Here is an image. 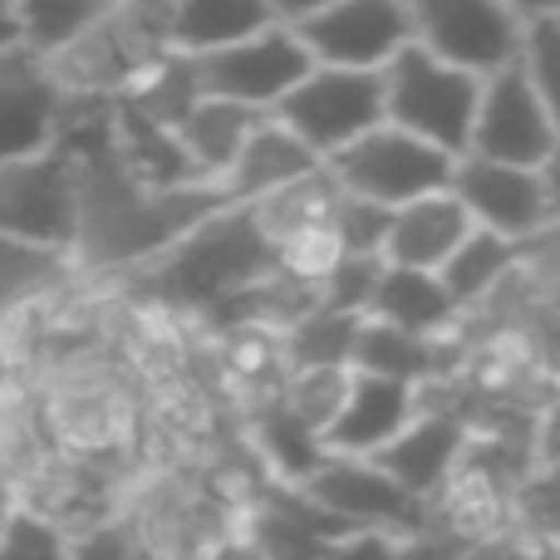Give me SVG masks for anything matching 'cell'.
Instances as JSON below:
<instances>
[{
  "mask_svg": "<svg viewBox=\"0 0 560 560\" xmlns=\"http://www.w3.org/2000/svg\"><path fill=\"white\" fill-rule=\"evenodd\" d=\"M335 207H339V183L329 177V167H319L315 177H305V183L285 187V192L266 197V202H256V207H246V212L256 217L261 236L276 246V256H280L295 242H305V236L329 232Z\"/></svg>",
  "mask_w": 560,
  "mask_h": 560,
  "instance_id": "22",
  "label": "cell"
},
{
  "mask_svg": "<svg viewBox=\"0 0 560 560\" xmlns=\"http://www.w3.org/2000/svg\"><path fill=\"white\" fill-rule=\"evenodd\" d=\"M276 124L290 128L319 163H335L345 148L388 124L384 74H354V69H310V79L276 108Z\"/></svg>",
  "mask_w": 560,
  "mask_h": 560,
  "instance_id": "7",
  "label": "cell"
},
{
  "mask_svg": "<svg viewBox=\"0 0 560 560\" xmlns=\"http://www.w3.org/2000/svg\"><path fill=\"white\" fill-rule=\"evenodd\" d=\"M276 271H280L276 246L261 236L256 217L246 207H236V212H222L207 226H197L187 242H177L158 261L138 266L128 276H114L108 290L124 295L128 305L158 310V315L212 319L222 305H232L236 295L271 280Z\"/></svg>",
  "mask_w": 560,
  "mask_h": 560,
  "instance_id": "1",
  "label": "cell"
},
{
  "mask_svg": "<svg viewBox=\"0 0 560 560\" xmlns=\"http://www.w3.org/2000/svg\"><path fill=\"white\" fill-rule=\"evenodd\" d=\"M369 319H384V325L404 329V335H413V339H438V345H443V339L463 325V310L453 305V295L443 290L438 276L384 266V280H378Z\"/></svg>",
  "mask_w": 560,
  "mask_h": 560,
  "instance_id": "21",
  "label": "cell"
},
{
  "mask_svg": "<svg viewBox=\"0 0 560 560\" xmlns=\"http://www.w3.org/2000/svg\"><path fill=\"white\" fill-rule=\"evenodd\" d=\"M354 374L369 378H394V384L408 388H428V384H443L453 374L447 364V339H413L404 329L384 325V319H364L359 329V345H354Z\"/></svg>",
  "mask_w": 560,
  "mask_h": 560,
  "instance_id": "20",
  "label": "cell"
},
{
  "mask_svg": "<svg viewBox=\"0 0 560 560\" xmlns=\"http://www.w3.org/2000/svg\"><path fill=\"white\" fill-rule=\"evenodd\" d=\"M541 183H546V197H551V222L560 226V143H556V153L546 158Z\"/></svg>",
  "mask_w": 560,
  "mask_h": 560,
  "instance_id": "36",
  "label": "cell"
},
{
  "mask_svg": "<svg viewBox=\"0 0 560 560\" xmlns=\"http://www.w3.org/2000/svg\"><path fill=\"white\" fill-rule=\"evenodd\" d=\"M546 560H560V551H551V556H546Z\"/></svg>",
  "mask_w": 560,
  "mask_h": 560,
  "instance_id": "37",
  "label": "cell"
},
{
  "mask_svg": "<svg viewBox=\"0 0 560 560\" xmlns=\"http://www.w3.org/2000/svg\"><path fill=\"white\" fill-rule=\"evenodd\" d=\"M349 384H354V369H300V374L285 378V388H280L276 404L325 443V433L335 428V418L345 413Z\"/></svg>",
  "mask_w": 560,
  "mask_h": 560,
  "instance_id": "27",
  "label": "cell"
},
{
  "mask_svg": "<svg viewBox=\"0 0 560 560\" xmlns=\"http://www.w3.org/2000/svg\"><path fill=\"white\" fill-rule=\"evenodd\" d=\"M74 560H163L153 556L143 546V536L133 532V526L124 522V516H108L104 526H94V532L74 536Z\"/></svg>",
  "mask_w": 560,
  "mask_h": 560,
  "instance_id": "32",
  "label": "cell"
},
{
  "mask_svg": "<svg viewBox=\"0 0 560 560\" xmlns=\"http://www.w3.org/2000/svg\"><path fill=\"white\" fill-rule=\"evenodd\" d=\"M0 236L74 256L79 236V173L69 148L0 163Z\"/></svg>",
  "mask_w": 560,
  "mask_h": 560,
  "instance_id": "8",
  "label": "cell"
},
{
  "mask_svg": "<svg viewBox=\"0 0 560 560\" xmlns=\"http://www.w3.org/2000/svg\"><path fill=\"white\" fill-rule=\"evenodd\" d=\"M522 261H526V246H512L492 232H472L463 242V252L438 271V280H443V290L453 295V305L463 310V319H467L477 305H487V300L516 276Z\"/></svg>",
  "mask_w": 560,
  "mask_h": 560,
  "instance_id": "23",
  "label": "cell"
},
{
  "mask_svg": "<svg viewBox=\"0 0 560 560\" xmlns=\"http://www.w3.org/2000/svg\"><path fill=\"white\" fill-rule=\"evenodd\" d=\"M266 118L271 114H256V108H242V104H222V98H202V104L187 114V124L177 128V143H183L197 183L202 187L222 183Z\"/></svg>",
  "mask_w": 560,
  "mask_h": 560,
  "instance_id": "19",
  "label": "cell"
},
{
  "mask_svg": "<svg viewBox=\"0 0 560 560\" xmlns=\"http://www.w3.org/2000/svg\"><path fill=\"white\" fill-rule=\"evenodd\" d=\"M319 167L325 163H319L290 128H280L276 118H266V124L256 128L252 143L242 148V158L232 163V173H226L217 187H222V197L232 207H256V202H266V197L315 177Z\"/></svg>",
  "mask_w": 560,
  "mask_h": 560,
  "instance_id": "17",
  "label": "cell"
},
{
  "mask_svg": "<svg viewBox=\"0 0 560 560\" xmlns=\"http://www.w3.org/2000/svg\"><path fill=\"white\" fill-rule=\"evenodd\" d=\"M477 104H482V79L447 69L423 45H408L384 69L388 124L433 143L447 158H467V148H472Z\"/></svg>",
  "mask_w": 560,
  "mask_h": 560,
  "instance_id": "4",
  "label": "cell"
},
{
  "mask_svg": "<svg viewBox=\"0 0 560 560\" xmlns=\"http://www.w3.org/2000/svg\"><path fill=\"white\" fill-rule=\"evenodd\" d=\"M516 69L560 128V5H526V39Z\"/></svg>",
  "mask_w": 560,
  "mask_h": 560,
  "instance_id": "28",
  "label": "cell"
},
{
  "mask_svg": "<svg viewBox=\"0 0 560 560\" xmlns=\"http://www.w3.org/2000/svg\"><path fill=\"white\" fill-rule=\"evenodd\" d=\"M556 143H560L556 118L546 114V104L536 98V89L526 84L522 69H506V74L487 79L467 158H487V163L541 173L546 158L556 153Z\"/></svg>",
  "mask_w": 560,
  "mask_h": 560,
  "instance_id": "12",
  "label": "cell"
},
{
  "mask_svg": "<svg viewBox=\"0 0 560 560\" xmlns=\"http://www.w3.org/2000/svg\"><path fill=\"white\" fill-rule=\"evenodd\" d=\"M74 280H79L74 256L39 252V246L0 236V319L20 315V310H30V305H45L49 295L69 290Z\"/></svg>",
  "mask_w": 560,
  "mask_h": 560,
  "instance_id": "24",
  "label": "cell"
},
{
  "mask_svg": "<svg viewBox=\"0 0 560 560\" xmlns=\"http://www.w3.org/2000/svg\"><path fill=\"white\" fill-rule=\"evenodd\" d=\"M310 69H315V59H310V49L300 45V35L285 25V20H276L271 30L242 39V45L222 49V55L192 59L197 94L256 108V114H276V108L310 79Z\"/></svg>",
  "mask_w": 560,
  "mask_h": 560,
  "instance_id": "9",
  "label": "cell"
},
{
  "mask_svg": "<svg viewBox=\"0 0 560 560\" xmlns=\"http://www.w3.org/2000/svg\"><path fill=\"white\" fill-rule=\"evenodd\" d=\"M271 10L300 35L315 69H354V74H384L408 45H413V5L398 0H271Z\"/></svg>",
  "mask_w": 560,
  "mask_h": 560,
  "instance_id": "3",
  "label": "cell"
},
{
  "mask_svg": "<svg viewBox=\"0 0 560 560\" xmlns=\"http://www.w3.org/2000/svg\"><path fill=\"white\" fill-rule=\"evenodd\" d=\"M0 560H74V541L45 516L20 512L0 541Z\"/></svg>",
  "mask_w": 560,
  "mask_h": 560,
  "instance_id": "31",
  "label": "cell"
},
{
  "mask_svg": "<svg viewBox=\"0 0 560 560\" xmlns=\"http://www.w3.org/2000/svg\"><path fill=\"white\" fill-rule=\"evenodd\" d=\"M65 104L69 98L45 59H35L30 49H5L0 55V163L59 148Z\"/></svg>",
  "mask_w": 560,
  "mask_h": 560,
  "instance_id": "13",
  "label": "cell"
},
{
  "mask_svg": "<svg viewBox=\"0 0 560 560\" xmlns=\"http://www.w3.org/2000/svg\"><path fill=\"white\" fill-rule=\"evenodd\" d=\"M388 226H394V212L374 202H359V197L339 192V207H335V232L339 252L345 256H359V261H384V246H388Z\"/></svg>",
  "mask_w": 560,
  "mask_h": 560,
  "instance_id": "29",
  "label": "cell"
},
{
  "mask_svg": "<svg viewBox=\"0 0 560 560\" xmlns=\"http://www.w3.org/2000/svg\"><path fill=\"white\" fill-rule=\"evenodd\" d=\"M25 512V497H20V482L0 467V541H5V532L15 526V516Z\"/></svg>",
  "mask_w": 560,
  "mask_h": 560,
  "instance_id": "34",
  "label": "cell"
},
{
  "mask_svg": "<svg viewBox=\"0 0 560 560\" xmlns=\"http://www.w3.org/2000/svg\"><path fill=\"white\" fill-rule=\"evenodd\" d=\"M378 280H384V261H359V256H345L335 271L319 280V310L369 319L374 295H378Z\"/></svg>",
  "mask_w": 560,
  "mask_h": 560,
  "instance_id": "30",
  "label": "cell"
},
{
  "mask_svg": "<svg viewBox=\"0 0 560 560\" xmlns=\"http://www.w3.org/2000/svg\"><path fill=\"white\" fill-rule=\"evenodd\" d=\"M522 5H502V0H418L413 5V45L482 84L522 65Z\"/></svg>",
  "mask_w": 560,
  "mask_h": 560,
  "instance_id": "5",
  "label": "cell"
},
{
  "mask_svg": "<svg viewBox=\"0 0 560 560\" xmlns=\"http://www.w3.org/2000/svg\"><path fill=\"white\" fill-rule=\"evenodd\" d=\"M325 167L339 183V192L359 197V202H374V207H384V212H398V207H408V202L447 192L457 158L438 153L423 138L384 124L369 138H359L354 148H345V153Z\"/></svg>",
  "mask_w": 560,
  "mask_h": 560,
  "instance_id": "6",
  "label": "cell"
},
{
  "mask_svg": "<svg viewBox=\"0 0 560 560\" xmlns=\"http://www.w3.org/2000/svg\"><path fill=\"white\" fill-rule=\"evenodd\" d=\"M114 0H15L20 10V45L35 59H55L74 45L79 35L98 25L108 15Z\"/></svg>",
  "mask_w": 560,
  "mask_h": 560,
  "instance_id": "25",
  "label": "cell"
},
{
  "mask_svg": "<svg viewBox=\"0 0 560 560\" xmlns=\"http://www.w3.org/2000/svg\"><path fill=\"white\" fill-rule=\"evenodd\" d=\"M467 453H472V428L457 413H418V423L408 428L398 443H388L374 457V467L384 477H394L413 502L433 506L438 497L453 487V477L463 472Z\"/></svg>",
  "mask_w": 560,
  "mask_h": 560,
  "instance_id": "14",
  "label": "cell"
},
{
  "mask_svg": "<svg viewBox=\"0 0 560 560\" xmlns=\"http://www.w3.org/2000/svg\"><path fill=\"white\" fill-rule=\"evenodd\" d=\"M472 217L467 207L453 197V187L438 197H423V202H408L394 212V226H388V246H384V266L394 271H423L438 276L463 242L472 236Z\"/></svg>",
  "mask_w": 560,
  "mask_h": 560,
  "instance_id": "16",
  "label": "cell"
},
{
  "mask_svg": "<svg viewBox=\"0 0 560 560\" xmlns=\"http://www.w3.org/2000/svg\"><path fill=\"white\" fill-rule=\"evenodd\" d=\"M295 492L325 516H335L345 532H384L394 541H408L428 526L423 502H413L374 463H354V457H325V467Z\"/></svg>",
  "mask_w": 560,
  "mask_h": 560,
  "instance_id": "10",
  "label": "cell"
},
{
  "mask_svg": "<svg viewBox=\"0 0 560 560\" xmlns=\"http://www.w3.org/2000/svg\"><path fill=\"white\" fill-rule=\"evenodd\" d=\"M453 197L467 207L477 232H492L512 246H532V242H541L546 232H556L551 197H546L541 173H532V167H506V163H487V158H457Z\"/></svg>",
  "mask_w": 560,
  "mask_h": 560,
  "instance_id": "11",
  "label": "cell"
},
{
  "mask_svg": "<svg viewBox=\"0 0 560 560\" xmlns=\"http://www.w3.org/2000/svg\"><path fill=\"white\" fill-rule=\"evenodd\" d=\"M418 388L394 384V378H369L354 374L345 398V413L335 418V428L325 433L329 457H354V463H374L388 443L408 433L418 423Z\"/></svg>",
  "mask_w": 560,
  "mask_h": 560,
  "instance_id": "15",
  "label": "cell"
},
{
  "mask_svg": "<svg viewBox=\"0 0 560 560\" xmlns=\"http://www.w3.org/2000/svg\"><path fill=\"white\" fill-rule=\"evenodd\" d=\"M364 319L359 315H335V310H315L295 329L280 335V359L290 374L300 369H349L354 364V345Z\"/></svg>",
  "mask_w": 560,
  "mask_h": 560,
  "instance_id": "26",
  "label": "cell"
},
{
  "mask_svg": "<svg viewBox=\"0 0 560 560\" xmlns=\"http://www.w3.org/2000/svg\"><path fill=\"white\" fill-rule=\"evenodd\" d=\"M271 0H177L173 5V55L207 59L276 25Z\"/></svg>",
  "mask_w": 560,
  "mask_h": 560,
  "instance_id": "18",
  "label": "cell"
},
{
  "mask_svg": "<svg viewBox=\"0 0 560 560\" xmlns=\"http://www.w3.org/2000/svg\"><path fill=\"white\" fill-rule=\"evenodd\" d=\"M5 49H25L20 45V10H15V0H0V55Z\"/></svg>",
  "mask_w": 560,
  "mask_h": 560,
  "instance_id": "35",
  "label": "cell"
},
{
  "mask_svg": "<svg viewBox=\"0 0 560 560\" xmlns=\"http://www.w3.org/2000/svg\"><path fill=\"white\" fill-rule=\"evenodd\" d=\"M329 560H398V541L384 532H349L329 546Z\"/></svg>",
  "mask_w": 560,
  "mask_h": 560,
  "instance_id": "33",
  "label": "cell"
},
{
  "mask_svg": "<svg viewBox=\"0 0 560 560\" xmlns=\"http://www.w3.org/2000/svg\"><path fill=\"white\" fill-rule=\"evenodd\" d=\"M173 59V5H108L89 35L49 59L65 98H128L153 69Z\"/></svg>",
  "mask_w": 560,
  "mask_h": 560,
  "instance_id": "2",
  "label": "cell"
}]
</instances>
